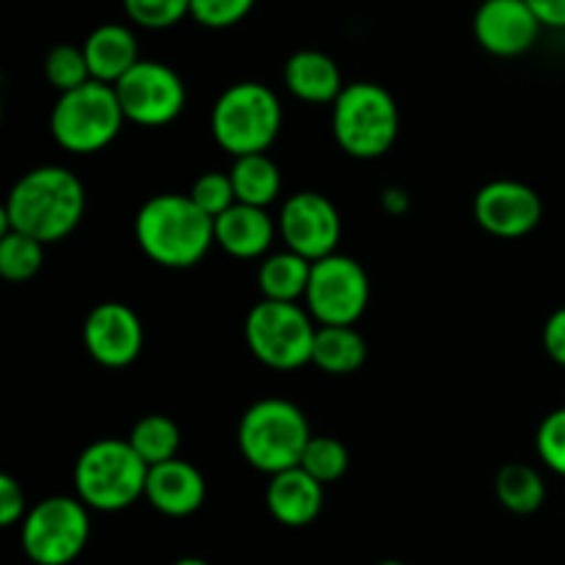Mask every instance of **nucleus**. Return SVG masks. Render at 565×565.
<instances>
[{
  "label": "nucleus",
  "instance_id": "31",
  "mask_svg": "<svg viewBox=\"0 0 565 565\" xmlns=\"http://www.w3.org/2000/svg\"><path fill=\"white\" fill-rule=\"evenodd\" d=\"M257 0H191V17L204 28L224 31L252 14Z\"/></svg>",
  "mask_w": 565,
  "mask_h": 565
},
{
  "label": "nucleus",
  "instance_id": "5",
  "mask_svg": "<svg viewBox=\"0 0 565 565\" xmlns=\"http://www.w3.org/2000/svg\"><path fill=\"white\" fill-rule=\"evenodd\" d=\"M281 103L268 86L243 81L221 92L210 110V132L232 158L265 154L281 130Z\"/></svg>",
  "mask_w": 565,
  "mask_h": 565
},
{
  "label": "nucleus",
  "instance_id": "7",
  "mask_svg": "<svg viewBox=\"0 0 565 565\" xmlns=\"http://www.w3.org/2000/svg\"><path fill=\"white\" fill-rule=\"evenodd\" d=\"M116 88L88 81L75 92L58 94L50 114V132L55 143L72 154H94L108 147L125 125Z\"/></svg>",
  "mask_w": 565,
  "mask_h": 565
},
{
  "label": "nucleus",
  "instance_id": "18",
  "mask_svg": "<svg viewBox=\"0 0 565 565\" xmlns=\"http://www.w3.org/2000/svg\"><path fill=\"white\" fill-rule=\"evenodd\" d=\"M279 224L268 210L252 204H235L215 218V243L235 259H259L274 243Z\"/></svg>",
  "mask_w": 565,
  "mask_h": 565
},
{
  "label": "nucleus",
  "instance_id": "22",
  "mask_svg": "<svg viewBox=\"0 0 565 565\" xmlns=\"http://www.w3.org/2000/svg\"><path fill=\"white\" fill-rule=\"evenodd\" d=\"M312 263L296 252H279L263 259L257 270V285L265 301L298 303V298H307Z\"/></svg>",
  "mask_w": 565,
  "mask_h": 565
},
{
  "label": "nucleus",
  "instance_id": "23",
  "mask_svg": "<svg viewBox=\"0 0 565 565\" xmlns=\"http://www.w3.org/2000/svg\"><path fill=\"white\" fill-rule=\"evenodd\" d=\"M232 185H235L237 204H252V207H268L281 193V171L268 154H246L235 158L232 163Z\"/></svg>",
  "mask_w": 565,
  "mask_h": 565
},
{
  "label": "nucleus",
  "instance_id": "35",
  "mask_svg": "<svg viewBox=\"0 0 565 565\" xmlns=\"http://www.w3.org/2000/svg\"><path fill=\"white\" fill-rule=\"evenodd\" d=\"M533 14L544 28L565 31V0H527Z\"/></svg>",
  "mask_w": 565,
  "mask_h": 565
},
{
  "label": "nucleus",
  "instance_id": "2",
  "mask_svg": "<svg viewBox=\"0 0 565 565\" xmlns=\"http://www.w3.org/2000/svg\"><path fill=\"white\" fill-rule=\"evenodd\" d=\"M136 241L160 268L185 270L202 263L215 243V221L188 193L147 199L136 215Z\"/></svg>",
  "mask_w": 565,
  "mask_h": 565
},
{
  "label": "nucleus",
  "instance_id": "1",
  "mask_svg": "<svg viewBox=\"0 0 565 565\" xmlns=\"http://www.w3.org/2000/svg\"><path fill=\"white\" fill-rule=\"evenodd\" d=\"M86 213V188L64 166H39L9 191L3 232L14 230L39 243H58L77 230Z\"/></svg>",
  "mask_w": 565,
  "mask_h": 565
},
{
  "label": "nucleus",
  "instance_id": "20",
  "mask_svg": "<svg viewBox=\"0 0 565 565\" xmlns=\"http://www.w3.org/2000/svg\"><path fill=\"white\" fill-rule=\"evenodd\" d=\"M285 86L301 103L334 105L345 83L337 61L323 50H298L285 64Z\"/></svg>",
  "mask_w": 565,
  "mask_h": 565
},
{
  "label": "nucleus",
  "instance_id": "19",
  "mask_svg": "<svg viewBox=\"0 0 565 565\" xmlns=\"http://www.w3.org/2000/svg\"><path fill=\"white\" fill-rule=\"evenodd\" d=\"M81 47L86 53L92 81L108 83V86H116L141 61L136 33H132V28L121 25V22L97 25Z\"/></svg>",
  "mask_w": 565,
  "mask_h": 565
},
{
  "label": "nucleus",
  "instance_id": "4",
  "mask_svg": "<svg viewBox=\"0 0 565 565\" xmlns=\"http://www.w3.org/2000/svg\"><path fill=\"white\" fill-rule=\"evenodd\" d=\"M312 430L301 408L281 397H265L246 408L237 425V447L254 469L279 475L301 467Z\"/></svg>",
  "mask_w": 565,
  "mask_h": 565
},
{
  "label": "nucleus",
  "instance_id": "28",
  "mask_svg": "<svg viewBox=\"0 0 565 565\" xmlns=\"http://www.w3.org/2000/svg\"><path fill=\"white\" fill-rule=\"evenodd\" d=\"M348 463H351L348 447L334 436H312L301 458L303 472H309L323 486L337 483L348 472Z\"/></svg>",
  "mask_w": 565,
  "mask_h": 565
},
{
  "label": "nucleus",
  "instance_id": "26",
  "mask_svg": "<svg viewBox=\"0 0 565 565\" xmlns=\"http://www.w3.org/2000/svg\"><path fill=\"white\" fill-rule=\"evenodd\" d=\"M44 265V243L33 241V237L22 235V232L6 230L0 237V276L6 281H22L33 279Z\"/></svg>",
  "mask_w": 565,
  "mask_h": 565
},
{
  "label": "nucleus",
  "instance_id": "16",
  "mask_svg": "<svg viewBox=\"0 0 565 565\" xmlns=\"http://www.w3.org/2000/svg\"><path fill=\"white\" fill-rule=\"evenodd\" d=\"M143 497L163 516L185 519L193 516L204 505L207 483H204V475L193 463L174 458V461L149 467Z\"/></svg>",
  "mask_w": 565,
  "mask_h": 565
},
{
  "label": "nucleus",
  "instance_id": "25",
  "mask_svg": "<svg viewBox=\"0 0 565 565\" xmlns=\"http://www.w3.org/2000/svg\"><path fill=\"white\" fill-rule=\"evenodd\" d=\"M127 441L143 458L147 467H158V463L174 461L177 452H180L182 434L174 419L166 417V414H147L132 425Z\"/></svg>",
  "mask_w": 565,
  "mask_h": 565
},
{
  "label": "nucleus",
  "instance_id": "24",
  "mask_svg": "<svg viewBox=\"0 0 565 565\" xmlns=\"http://www.w3.org/2000/svg\"><path fill=\"white\" fill-rule=\"evenodd\" d=\"M497 500L505 511L519 513V516H530V513L541 511L546 502V483L539 475V469L527 467V463H505L497 472L494 480Z\"/></svg>",
  "mask_w": 565,
  "mask_h": 565
},
{
  "label": "nucleus",
  "instance_id": "37",
  "mask_svg": "<svg viewBox=\"0 0 565 565\" xmlns=\"http://www.w3.org/2000/svg\"><path fill=\"white\" fill-rule=\"evenodd\" d=\"M174 565H210V563L199 561V557H182V561H177Z\"/></svg>",
  "mask_w": 565,
  "mask_h": 565
},
{
  "label": "nucleus",
  "instance_id": "13",
  "mask_svg": "<svg viewBox=\"0 0 565 565\" xmlns=\"http://www.w3.org/2000/svg\"><path fill=\"white\" fill-rule=\"evenodd\" d=\"M475 221L480 230L502 241H516L530 235L544 218V202L535 188L519 180L486 182L472 204Z\"/></svg>",
  "mask_w": 565,
  "mask_h": 565
},
{
  "label": "nucleus",
  "instance_id": "33",
  "mask_svg": "<svg viewBox=\"0 0 565 565\" xmlns=\"http://www.w3.org/2000/svg\"><path fill=\"white\" fill-rule=\"evenodd\" d=\"M28 511L31 508H28L22 486L11 475H0V524L3 527H14L17 522H22L28 516Z\"/></svg>",
  "mask_w": 565,
  "mask_h": 565
},
{
  "label": "nucleus",
  "instance_id": "21",
  "mask_svg": "<svg viewBox=\"0 0 565 565\" xmlns=\"http://www.w3.org/2000/svg\"><path fill=\"white\" fill-rule=\"evenodd\" d=\"M367 362V342L353 326H318L312 364L329 375H351Z\"/></svg>",
  "mask_w": 565,
  "mask_h": 565
},
{
  "label": "nucleus",
  "instance_id": "32",
  "mask_svg": "<svg viewBox=\"0 0 565 565\" xmlns=\"http://www.w3.org/2000/svg\"><path fill=\"white\" fill-rule=\"evenodd\" d=\"M535 450L552 472L565 478V408L546 414L535 434Z\"/></svg>",
  "mask_w": 565,
  "mask_h": 565
},
{
  "label": "nucleus",
  "instance_id": "34",
  "mask_svg": "<svg viewBox=\"0 0 565 565\" xmlns=\"http://www.w3.org/2000/svg\"><path fill=\"white\" fill-rule=\"evenodd\" d=\"M544 351L555 364L565 367V307L555 309L544 326Z\"/></svg>",
  "mask_w": 565,
  "mask_h": 565
},
{
  "label": "nucleus",
  "instance_id": "38",
  "mask_svg": "<svg viewBox=\"0 0 565 565\" xmlns=\"http://www.w3.org/2000/svg\"><path fill=\"white\" fill-rule=\"evenodd\" d=\"M379 565H406L403 561H381Z\"/></svg>",
  "mask_w": 565,
  "mask_h": 565
},
{
  "label": "nucleus",
  "instance_id": "14",
  "mask_svg": "<svg viewBox=\"0 0 565 565\" xmlns=\"http://www.w3.org/2000/svg\"><path fill=\"white\" fill-rule=\"evenodd\" d=\"M541 22L527 0H483L475 11V42L497 58H519L530 53L541 36Z\"/></svg>",
  "mask_w": 565,
  "mask_h": 565
},
{
  "label": "nucleus",
  "instance_id": "29",
  "mask_svg": "<svg viewBox=\"0 0 565 565\" xmlns=\"http://www.w3.org/2000/svg\"><path fill=\"white\" fill-rule=\"evenodd\" d=\"M127 20L149 31H166L191 17V0H121Z\"/></svg>",
  "mask_w": 565,
  "mask_h": 565
},
{
  "label": "nucleus",
  "instance_id": "15",
  "mask_svg": "<svg viewBox=\"0 0 565 565\" xmlns=\"http://www.w3.org/2000/svg\"><path fill=\"white\" fill-rule=\"evenodd\" d=\"M83 345L97 364L121 370L141 353L143 326L127 303L105 301L88 312L83 323Z\"/></svg>",
  "mask_w": 565,
  "mask_h": 565
},
{
  "label": "nucleus",
  "instance_id": "3",
  "mask_svg": "<svg viewBox=\"0 0 565 565\" xmlns=\"http://www.w3.org/2000/svg\"><path fill=\"white\" fill-rule=\"evenodd\" d=\"M149 467L127 439H97L77 456L75 491L88 511L119 513L147 491Z\"/></svg>",
  "mask_w": 565,
  "mask_h": 565
},
{
  "label": "nucleus",
  "instance_id": "27",
  "mask_svg": "<svg viewBox=\"0 0 565 565\" xmlns=\"http://www.w3.org/2000/svg\"><path fill=\"white\" fill-rule=\"evenodd\" d=\"M44 77H47L50 86L58 94L75 92V88L86 86V83L92 81V70H88L83 47H75V44H55V47L44 55Z\"/></svg>",
  "mask_w": 565,
  "mask_h": 565
},
{
  "label": "nucleus",
  "instance_id": "11",
  "mask_svg": "<svg viewBox=\"0 0 565 565\" xmlns=\"http://www.w3.org/2000/svg\"><path fill=\"white\" fill-rule=\"evenodd\" d=\"M125 119L141 127H163L174 121L185 108V83L160 61H138L119 83H116Z\"/></svg>",
  "mask_w": 565,
  "mask_h": 565
},
{
  "label": "nucleus",
  "instance_id": "6",
  "mask_svg": "<svg viewBox=\"0 0 565 565\" xmlns=\"http://www.w3.org/2000/svg\"><path fill=\"white\" fill-rule=\"evenodd\" d=\"M331 130L342 152L356 160H375L395 147L401 110L379 83H348L331 105Z\"/></svg>",
  "mask_w": 565,
  "mask_h": 565
},
{
  "label": "nucleus",
  "instance_id": "10",
  "mask_svg": "<svg viewBox=\"0 0 565 565\" xmlns=\"http://www.w3.org/2000/svg\"><path fill=\"white\" fill-rule=\"evenodd\" d=\"M303 301L318 326H356L370 303L367 270L345 254L318 259Z\"/></svg>",
  "mask_w": 565,
  "mask_h": 565
},
{
  "label": "nucleus",
  "instance_id": "8",
  "mask_svg": "<svg viewBox=\"0 0 565 565\" xmlns=\"http://www.w3.org/2000/svg\"><path fill=\"white\" fill-rule=\"evenodd\" d=\"M246 334L248 351L265 367L281 370H301L303 364H312L315 334L318 323L312 320L309 309L298 303L285 301H259L254 303L252 312L246 315Z\"/></svg>",
  "mask_w": 565,
  "mask_h": 565
},
{
  "label": "nucleus",
  "instance_id": "17",
  "mask_svg": "<svg viewBox=\"0 0 565 565\" xmlns=\"http://www.w3.org/2000/svg\"><path fill=\"white\" fill-rule=\"evenodd\" d=\"M323 489L326 486L303 472L301 467L287 469V472L270 478L268 489H265V505H268L270 516L285 527H309L323 511Z\"/></svg>",
  "mask_w": 565,
  "mask_h": 565
},
{
  "label": "nucleus",
  "instance_id": "36",
  "mask_svg": "<svg viewBox=\"0 0 565 565\" xmlns=\"http://www.w3.org/2000/svg\"><path fill=\"white\" fill-rule=\"evenodd\" d=\"M381 207H384L390 215H403L408 207H412V199H408V193L403 191V188L390 185L384 188V193H381Z\"/></svg>",
  "mask_w": 565,
  "mask_h": 565
},
{
  "label": "nucleus",
  "instance_id": "30",
  "mask_svg": "<svg viewBox=\"0 0 565 565\" xmlns=\"http://www.w3.org/2000/svg\"><path fill=\"white\" fill-rule=\"evenodd\" d=\"M188 196H191L213 221L237 204L232 177L221 174V171H207V174L199 177L191 185V193H188Z\"/></svg>",
  "mask_w": 565,
  "mask_h": 565
},
{
  "label": "nucleus",
  "instance_id": "12",
  "mask_svg": "<svg viewBox=\"0 0 565 565\" xmlns=\"http://www.w3.org/2000/svg\"><path fill=\"white\" fill-rule=\"evenodd\" d=\"M279 235L287 248L309 263L337 254L342 237V218L329 196L318 191L292 193L279 215Z\"/></svg>",
  "mask_w": 565,
  "mask_h": 565
},
{
  "label": "nucleus",
  "instance_id": "9",
  "mask_svg": "<svg viewBox=\"0 0 565 565\" xmlns=\"http://www.w3.org/2000/svg\"><path fill=\"white\" fill-rule=\"evenodd\" d=\"M92 539V516L77 497H47L22 519V552L33 565H70Z\"/></svg>",
  "mask_w": 565,
  "mask_h": 565
}]
</instances>
